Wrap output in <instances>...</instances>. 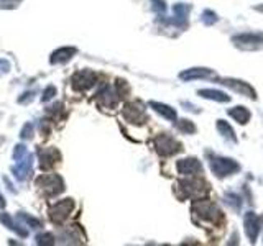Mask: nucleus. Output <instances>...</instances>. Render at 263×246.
I'll use <instances>...</instances> for the list:
<instances>
[{
    "mask_svg": "<svg viewBox=\"0 0 263 246\" xmlns=\"http://www.w3.org/2000/svg\"><path fill=\"white\" fill-rule=\"evenodd\" d=\"M36 185L41 189L46 195H58L61 194L64 190V182L63 179L59 177L58 174H45V176H39L36 179Z\"/></svg>",
    "mask_w": 263,
    "mask_h": 246,
    "instance_id": "f257e3e1",
    "label": "nucleus"
},
{
    "mask_svg": "<svg viewBox=\"0 0 263 246\" xmlns=\"http://www.w3.org/2000/svg\"><path fill=\"white\" fill-rule=\"evenodd\" d=\"M74 209V202L71 199H66V201H59L56 202L53 207L50 209V218L51 222L55 223H63L66 218L69 217V214Z\"/></svg>",
    "mask_w": 263,
    "mask_h": 246,
    "instance_id": "f03ea898",
    "label": "nucleus"
},
{
    "mask_svg": "<svg viewBox=\"0 0 263 246\" xmlns=\"http://www.w3.org/2000/svg\"><path fill=\"white\" fill-rule=\"evenodd\" d=\"M38 156H39V168L43 171L50 169L55 166L61 159V155L56 148H45V150H38Z\"/></svg>",
    "mask_w": 263,
    "mask_h": 246,
    "instance_id": "7ed1b4c3",
    "label": "nucleus"
},
{
    "mask_svg": "<svg viewBox=\"0 0 263 246\" xmlns=\"http://www.w3.org/2000/svg\"><path fill=\"white\" fill-rule=\"evenodd\" d=\"M96 82V74L91 71H81L72 76V87L77 90H85L92 87Z\"/></svg>",
    "mask_w": 263,
    "mask_h": 246,
    "instance_id": "20e7f679",
    "label": "nucleus"
},
{
    "mask_svg": "<svg viewBox=\"0 0 263 246\" xmlns=\"http://www.w3.org/2000/svg\"><path fill=\"white\" fill-rule=\"evenodd\" d=\"M210 168L215 172L217 176H227L230 172H234L239 169V166H237L232 159H222V158H215L210 161Z\"/></svg>",
    "mask_w": 263,
    "mask_h": 246,
    "instance_id": "39448f33",
    "label": "nucleus"
},
{
    "mask_svg": "<svg viewBox=\"0 0 263 246\" xmlns=\"http://www.w3.org/2000/svg\"><path fill=\"white\" fill-rule=\"evenodd\" d=\"M30 172H31V156L26 155L17 161V166L13 168V174H15V177H18L20 181H25Z\"/></svg>",
    "mask_w": 263,
    "mask_h": 246,
    "instance_id": "423d86ee",
    "label": "nucleus"
},
{
    "mask_svg": "<svg viewBox=\"0 0 263 246\" xmlns=\"http://www.w3.org/2000/svg\"><path fill=\"white\" fill-rule=\"evenodd\" d=\"M178 169L183 176H196L202 171L197 159H183V161L178 163Z\"/></svg>",
    "mask_w": 263,
    "mask_h": 246,
    "instance_id": "0eeeda50",
    "label": "nucleus"
},
{
    "mask_svg": "<svg viewBox=\"0 0 263 246\" xmlns=\"http://www.w3.org/2000/svg\"><path fill=\"white\" fill-rule=\"evenodd\" d=\"M156 146H158V151L161 153V155H173V153H176L178 150V144L173 138H169L166 135H161L160 138L156 139Z\"/></svg>",
    "mask_w": 263,
    "mask_h": 246,
    "instance_id": "6e6552de",
    "label": "nucleus"
},
{
    "mask_svg": "<svg viewBox=\"0 0 263 246\" xmlns=\"http://www.w3.org/2000/svg\"><path fill=\"white\" fill-rule=\"evenodd\" d=\"M76 55V48H61V50H58L55 51L51 55V64H59V63H66V61H69V59Z\"/></svg>",
    "mask_w": 263,
    "mask_h": 246,
    "instance_id": "1a4fd4ad",
    "label": "nucleus"
},
{
    "mask_svg": "<svg viewBox=\"0 0 263 246\" xmlns=\"http://www.w3.org/2000/svg\"><path fill=\"white\" fill-rule=\"evenodd\" d=\"M224 84L229 85V87H232L237 92H240V94H245L247 97H255V90L250 87L248 84H245V82H239V81H232V79H226Z\"/></svg>",
    "mask_w": 263,
    "mask_h": 246,
    "instance_id": "9d476101",
    "label": "nucleus"
},
{
    "mask_svg": "<svg viewBox=\"0 0 263 246\" xmlns=\"http://www.w3.org/2000/svg\"><path fill=\"white\" fill-rule=\"evenodd\" d=\"M0 222H2L7 228H10V230H13V231H17V233H18L20 236H26V235H28V231L23 230V228H20L17 223H13L12 217H10L9 214H0Z\"/></svg>",
    "mask_w": 263,
    "mask_h": 246,
    "instance_id": "9b49d317",
    "label": "nucleus"
},
{
    "mask_svg": "<svg viewBox=\"0 0 263 246\" xmlns=\"http://www.w3.org/2000/svg\"><path fill=\"white\" fill-rule=\"evenodd\" d=\"M245 230H247L248 238H252V240H255L256 231H258V223L255 222V217H253L252 214H248L247 218H245Z\"/></svg>",
    "mask_w": 263,
    "mask_h": 246,
    "instance_id": "f8f14e48",
    "label": "nucleus"
},
{
    "mask_svg": "<svg viewBox=\"0 0 263 246\" xmlns=\"http://www.w3.org/2000/svg\"><path fill=\"white\" fill-rule=\"evenodd\" d=\"M151 107H153L158 114H161V115H164L166 118H169V120H174L176 118V112L173 110V109H169L168 105H163V104H156V102H151L150 104Z\"/></svg>",
    "mask_w": 263,
    "mask_h": 246,
    "instance_id": "ddd939ff",
    "label": "nucleus"
},
{
    "mask_svg": "<svg viewBox=\"0 0 263 246\" xmlns=\"http://www.w3.org/2000/svg\"><path fill=\"white\" fill-rule=\"evenodd\" d=\"M230 115H232L237 122H240V123H247V122H248V118H250V112L245 110L243 107H235L234 110H230Z\"/></svg>",
    "mask_w": 263,
    "mask_h": 246,
    "instance_id": "4468645a",
    "label": "nucleus"
},
{
    "mask_svg": "<svg viewBox=\"0 0 263 246\" xmlns=\"http://www.w3.org/2000/svg\"><path fill=\"white\" fill-rule=\"evenodd\" d=\"M207 76H212V72L207 71V69H193V71H186V72H183V74H181V77H183V79L207 77Z\"/></svg>",
    "mask_w": 263,
    "mask_h": 246,
    "instance_id": "2eb2a0df",
    "label": "nucleus"
},
{
    "mask_svg": "<svg viewBox=\"0 0 263 246\" xmlns=\"http://www.w3.org/2000/svg\"><path fill=\"white\" fill-rule=\"evenodd\" d=\"M199 94L206 99H214V101H219V102H226L229 101V97L222 92H217V90H201Z\"/></svg>",
    "mask_w": 263,
    "mask_h": 246,
    "instance_id": "dca6fc26",
    "label": "nucleus"
},
{
    "mask_svg": "<svg viewBox=\"0 0 263 246\" xmlns=\"http://www.w3.org/2000/svg\"><path fill=\"white\" fill-rule=\"evenodd\" d=\"M18 218L20 220H23L25 223H28L31 228H41V222L39 220H36V218H33V217H30V215H25V214H18Z\"/></svg>",
    "mask_w": 263,
    "mask_h": 246,
    "instance_id": "f3484780",
    "label": "nucleus"
},
{
    "mask_svg": "<svg viewBox=\"0 0 263 246\" xmlns=\"http://www.w3.org/2000/svg\"><path fill=\"white\" fill-rule=\"evenodd\" d=\"M36 243L45 244V246H51V244H55V238H53L51 233H41V235L36 236Z\"/></svg>",
    "mask_w": 263,
    "mask_h": 246,
    "instance_id": "a211bd4d",
    "label": "nucleus"
},
{
    "mask_svg": "<svg viewBox=\"0 0 263 246\" xmlns=\"http://www.w3.org/2000/svg\"><path fill=\"white\" fill-rule=\"evenodd\" d=\"M28 155V151H26V148L23 144H18L15 150H13V159H15V161H18V159H22L23 156H26Z\"/></svg>",
    "mask_w": 263,
    "mask_h": 246,
    "instance_id": "6ab92c4d",
    "label": "nucleus"
},
{
    "mask_svg": "<svg viewBox=\"0 0 263 246\" xmlns=\"http://www.w3.org/2000/svg\"><path fill=\"white\" fill-rule=\"evenodd\" d=\"M22 0H0V9H15Z\"/></svg>",
    "mask_w": 263,
    "mask_h": 246,
    "instance_id": "aec40b11",
    "label": "nucleus"
},
{
    "mask_svg": "<svg viewBox=\"0 0 263 246\" xmlns=\"http://www.w3.org/2000/svg\"><path fill=\"white\" fill-rule=\"evenodd\" d=\"M55 94H56V89L53 87V85H50V87H46V90L43 92V102L51 101V99L55 97Z\"/></svg>",
    "mask_w": 263,
    "mask_h": 246,
    "instance_id": "412c9836",
    "label": "nucleus"
},
{
    "mask_svg": "<svg viewBox=\"0 0 263 246\" xmlns=\"http://www.w3.org/2000/svg\"><path fill=\"white\" fill-rule=\"evenodd\" d=\"M33 136V125L31 123H26L23 126V130H22V138L23 139H30Z\"/></svg>",
    "mask_w": 263,
    "mask_h": 246,
    "instance_id": "4be33fe9",
    "label": "nucleus"
},
{
    "mask_svg": "<svg viewBox=\"0 0 263 246\" xmlns=\"http://www.w3.org/2000/svg\"><path fill=\"white\" fill-rule=\"evenodd\" d=\"M180 126H181V130H184V131H191V133H194V131H196L194 125L191 123L189 120H181Z\"/></svg>",
    "mask_w": 263,
    "mask_h": 246,
    "instance_id": "5701e85b",
    "label": "nucleus"
},
{
    "mask_svg": "<svg viewBox=\"0 0 263 246\" xmlns=\"http://www.w3.org/2000/svg\"><path fill=\"white\" fill-rule=\"evenodd\" d=\"M2 207H5V201H4V197L0 195V209H2Z\"/></svg>",
    "mask_w": 263,
    "mask_h": 246,
    "instance_id": "b1692460",
    "label": "nucleus"
},
{
    "mask_svg": "<svg viewBox=\"0 0 263 246\" xmlns=\"http://www.w3.org/2000/svg\"><path fill=\"white\" fill-rule=\"evenodd\" d=\"M260 10H263V7H260Z\"/></svg>",
    "mask_w": 263,
    "mask_h": 246,
    "instance_id": "393cba45",
    "label": "nucleus"
}]
</instances>
